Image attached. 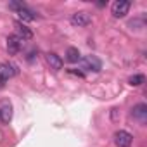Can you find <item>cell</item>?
Wrapping results in <instances>:
<instances>
[{
	"label": "cell",
	"instance_id": "9",
	"mask_svg": "<svg viewBox=\"0 0 147 147\" xmlns=\"http://www.w3.org/2000/svg\"><path fill=\"white\" fill-rule=\"evenodd\" d=\"M11 119H12V106H11V102L4 100L0 104V121L7 125V123H11Z\"/></svg>",
	"mask_w": 147,
	"mask_h": 147
},
{
	"label": "cell",
	"instance_id": "4",
	"mask_svg": "<svg viewBox=\"0 0 147 147\" xmlns=\"http://www.w3.org/2000/svg\"><path fill=\"white\" fill-rule=\"evenodd\" d=\"M92 23V16L87 12V11H78L71 16V24L73 26H78V28H83V26H88Z\"/></svg>",
	"mask_w": 147,
	"mask_h": 147
},
{
	"label": "cell",
	"instance_id": "6",
	"mask_svg": "<svg viewBox=\"0 0 147 147\" xmlns=\"http://www.w3.org/2000/svg\"><path fill=\"white\" fill-rule=\"evenodd\" d=\"M80 61H82V67H83L85 71H94V73H97V71L102 69V62H100L95 55H87V57H83V59H80Z\"/></svg>",
	"mask_w": 147,
	"mask_h": 147
},
{
	"label": "cell",
	"instance_id": "3",
	"mask_svg": "<svg viewBox=\"0 0 147 147\" xmlns=\"http://www.w3.org/2000/svg\"><path fill=\"white\" fill-rule=\"evenodd\" d=\"M18 75V66L14 62H2L0 64V82L5 83L9 78Z\"/></svg>",
	"mask_w": 147,
	"mask_h": 147
},
{
	"label": "cell",
	"instance_id": "12",
	"mask_svg": "<svg viewBox=\"0 0 147 147\" xmlns=\"http://www.w3.org/2000/svg\"><path fill=\"white\" fill-rule=\"evenodd\" d=\"M66 59H67L69 62H80V59H82L80 50H78L76 47H69V49L66 50Z\"/></svg>",
	"mask_w": 147,
	"mask_h": 147
},
{
	"label": "cell",
	"instance_id": "2",
	"mask_svg": "<svg viewBox=\"0 0 147 147\" xmlns=\"http://www.w3.org/2000/svg\"><path fill=\"white\" fill-rule=\"evenodd\" d=\"M23 45H24V40H21L16 33L7 36V52H9V55H18L21 52Z\"/></svg>",
	"mask_w": 147,
	"mask_h": 147
},
{
	"label": "cell",
	"instance_id": "13",
	"mask_svg": "<svg viewBox=\"0 0 147 147\" xmlns=\"http://www.w3.org/2000/svg\"><path fill=\"white\" fill-rule=\"evenodd\" d=\"M145 82V76L144 75H133L130 80H128V83L131 85V87H138V85H142Z\"/></svg>",
	"mask_w": 147,
	"mask_h": 147
},
{
	"label": "cell",
	"instance_id": "10",
	"mask_svg": "<svg viewBox=\"0 0 147 147\" xmlns=\"http://www.w3.org/2000/svg\"><path fill=\"white\" fill-rule=\"evenodd\" d=\"M131 116H133L137 121L145 123V119H147V106H145V104H137V106L131 109Z\"/></svg>",
	"mask_w": 147,
	"mask_h": 147
},
{
	"label": "cell",
	"instance_id": "11",
	"mask_svg": "<svg viewBox=\"0 0 147 147\" xmlns=\"http://www.w3.org/2000/svg\"><path fill=\"white\" fill-rule=\"evenodd\" d=\"M45 59H47V62H49L50 69H54V71L62 69V59H61L55 52H49V54L45 55Z\"/></svg>",
	"mask_w": 147,
	"mask_h": 147
},
{
	"label": "cell",
	"instance_id": "14",
	"mask_svg": "<svg viewBox=\"0 0 147 147\" xmlns=\"http://www.w3.org/2000/svg\"><path fill=\"white\" fill-rule=\"evenodd\" d=\"M67 73H69V75H76V76H83V73L82 71H78V69H67Z\"/></svg>",
	"mask_w": 147,
	"mask_h": 147
},
{
	"label": "cell",
	"instance_id": "7",
	"mask_svg": "<svg viewBox=\"0 0 147 147\" xmlns=\"http://www.w3.org/2000/svg\"><path fill=\"white\" fill-rule=\"evenodd\" d=\"M131 142H133V135L128 133L126 130H118L114 133V144L118 147H130Z\"/></svg>",
	"mask_w": 147,
	"mask_h": 147
},
{
	"label": "cell",
	"instance_id": "8",
	"mask_svg": "<svg viewBox=\"0 0 147 147\" xmlns=\"http://www.w3.org/2000/svg\"><path fill=\"white\" fill-rule=\"evenodd\" d=\"M14 26H16V35L21 38V40H31L33 38V31L24 24V23H21V21H16L14 23Z\"/></svg>",
	"mask_w": 147,
	"mask_h": 147
},
{
	"label": "cell",
	"instance_id": "5",
	"mask_svg": "<svg viewBox=\"0 0 147 147\" xmlns=\"http://www.w3.org/2000/svg\"><path fill=\"white\" fill-rule=\"evenodd\" d=\"M130 7H131V4L128 2V0H116V2L113 4L111 12H113L114 18H125V16L128 14Z\"/></svg>",
	"mask_w": 147,
	"mask_h": 147
},
{
	"label": "cell",
	"instance_id": "1",
	"mask_svg": "<svg viewBox=\"0 0 147 147\" xmlns=\"http://www.w3.org/2000/svg\"><path fill=\"white\" fill-rule=\"evenodd\" d=\"M9 9H12V11L18 12L21 23H30V21H35L36 19V14L26 4H23V2H11L9 4Z\"/></svg>",
	"mask_w": 147,
	"mask_h": 147
}]
</instances>
